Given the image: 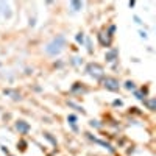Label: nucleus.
I'll return each mask as SVG.
<instances>
[{"label": "nucleus", "instance_id": "1", "mask_svg": "<svg viewBox=\"0 0 156 156\" xmlns=\"http://www.w3.org/2000/svg\"><path fill=\"white\" fill-rule=\"evenodd\" d=\"M64 45H66V37L59 34V36H56L51 42H48V44L45 45V51H47L48 55H51V56H56L58 53H61V51H62Z\"/></svg>", "mask_w": 156, "mask_h": 156}, {"label": "nucleus", "instance_id": "2", "mask_svg": "<svg viewBox=\"0 0 156 156\" xmlns=\"http://www.w3.org/2000/svg\"><path fill=\"white\" fill-rule=\"evenodd\" d=\"M86 72H87L90 76H94L95 80H100V78L103 76V73H105L103 67L100 66V64H97V62H90V64H87Z\"/></svg>", "mask_w": 156, "mask_h": 156}, {"label": "nucleus", "instance_id": "3", "mask_svg": "<svg viewBox=\"0 0 156 156\" xmlns=\"http://www.w3.org/2000/svg\"><path fill=\"white\" fill-rule=\"evenodd\" d=\"M103 84H105V87L108 90H119V87H120L119 80L114 78V76H106L105 80H103Z\"/></svg>", "mask_w": 156, "mask_h": 156}, {"label": "nucleus", "instance_id": "4", "mask_svg": "<svg viewBox=\"0 0 156 156\" xmlns=\"http://www.w3.org/2000/svg\"><path fill=\"white\" fill-rule=\"evenodd\" d=\"M16 128L19 129V133H22V134H25V133L30 131V125L25 122V120H19V122L16 123Z\"/></svg>", "mask_w": 156, "mask_h": 156}, {"label": "nucleus", "instance_id": "5", "mask_svg": "<svg viewBox=\"0 0 156 156\" xmlns=\"http://www.w3.org/2000/svg\"><path fill=\"white\" fill-rule=\"evenodd\" d=\"M98 39H100L101 45H109L111 44V36H105V33H100L98 34Z\"/></svg>", "mask_w": 156, "mask_h": 156}, {"label": "nucleus", "instance_id": "6", "mask_svg": "<svg viewBox=\"0 0 156 156\" xmlns=\"http://www.w3.org/2000/svg\"><path fill=\"white\" fill-rule=\"evenodd\" d=\"M5 95H11V98L20 100V94L17 92V90H12V89H5Z\"/></svg>", "mask_w": 156, "mask_h": 156}, {"label": "nucleus", "instance_id": "7", "mask_svg": "<svg viewBox=\"0 0 156 156\" xmlns=\"http://www.w3.org/2000/svg\"><path fill=\"white\" fill-rule=\"evenodd\" d=\"M115 56H117V50L112 48L111 51H108V53H106V61H114Z\"/></svg>", "mask_w": 156, "mask_h": 156}, {"label": "nucleus", "instance_id": "8", "mask_svg": "<svg viewBox=\"0 0 156 156\" xmlns=\"http://www.w3.org/2000/svg\"><path fill=\"white\" fill-rule=\"evenodd\" d=\"M70 5H72V8H73L75 11H78V8H81V6H83V3H80V2H72Z\"/></svg>", "mask_w": 156, "mask_h": 156}, {"label": "nucleus", "instance_id": "9", "mask_svg": "<svg viewBox=\"0 0 156 156\" xmlns=\"http://www.w3.org/2000/svg\"><path fill=\"white\" fill-rule=\"evenodd\" d=\"M125 87H126L128 90H133V89H134V83H133V81H126V83H125Z\"/></svg>", "mask_w": 156, "mask_h": 156}, {"label": "nucleus", "instance_id": "10", "mask_svg": "<svg viewBox=\"0 0 156 156\" xmlns=\"http://www.w3.org/2000/svg\"><path fill=\"white\" fill-rule=\"evenodd\" d=\"M69 120H70V125L73 126V129H76V126H75V122H76V117H75V115H69Z\"/></svg>", "mask_w": 156, "mask_h": 156}, {"label": "nucleus", "instance_id": "11", "mask_svg": "<svg viewBox=\"0 0 156 156\" xmlns=\"http://www.w3.org/2000/svg\"><path fill=\"white\" fill-rule=\"evenodd\" d=\"M147 105H148V109H154V100H150V101H147Z\"/></svg>", "mask_w": 156, "mask_h": 156}, {"label": "nucleus", "instance_id": "12", "mask_svg": "<svg viewBox=\"0 0 156 156\" xmlns=\"http://www.w3.org/2000/svg\"><path fill=\"white\" fill-rule=\"evenodd\" d=\"M76 41L83 44V33H80V34H78V36H76Z\"/></svg>", "mask_w": 156, "mask_h": 156}, {"label": "nucleus", "instance_id": "13", "mask_svg": "<svg viewBox=\"0 0 156 156\" xmlns=\"http://www.w3.org/2000/svg\"><path fill=\"white\" fill-rule=\"evenodd\" d=\"M0 109H2V108H0Z\"/></svg>", "mask_w": 156, "mask_h": 156}]
</instances>
